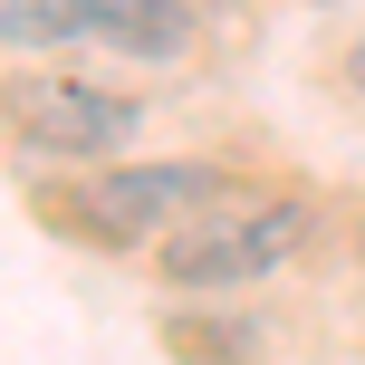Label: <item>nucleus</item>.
Wrapping results in <instances>:
<instances>
[{"label": "nucleus", "mask_w": 365, "mask_h": 365, "mask_svg": "<svg viewBox=\"0 0 365 365\" xmlns=\"http://www.w3.org/2000/svg\"><path fill=\"white\" fill-rule=\"evenodd\" d=\"M240 182L221 164H87L68 192H48V221H68L87 250H115V240H182L192 221L231 212Z\"/></svg>", "instance_id": "f257e3e1"}, {"label": "nucleus", "mask_w": 365, "mask_h": 365, "mask_svg": "<svg viewBox=\"0 0 365 365\" xmlns=\"http://www.w3.org/2000/svg\"><path fill=\"white\" fill-rule=\"evenodd\" d=\"M164 346L182 365H240L250 327H240V308H182V317H164Z\"/></svg>", "instance_id": "7ed1b4c3"}, {"label": "nucleus", "mask_w": 365, "mask_h": 365, "mask_svg": "<svg viewBox=\"0 0 365 365\" xmlns=\"http://www.w3.org/2000/svg\"><path fill=\"white\" fill-rule=\"evenodd\" d=\"M0 125L19 135L29 164H96V154H115L135 135V96L87 87L68 68H19L0 87Z\"/></svg>", "instance_id": "f03ea898"}, {"label": "nucleus", "mask_w": 365, "mask_h": 365, "mask_svg": "<svg viewBox=\"0 0 365 365\" xmlns=\"http://www.w3.org/2000/svg\"><path fill=\"white\" fill-rule=\"evenodd\" d=\"M10 38H58L48 29V0H0V48Z\"/></svg>", "instance_id": "20e7f679"}]
</instances>
